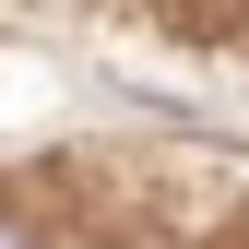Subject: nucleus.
Returning <instances> with one entry per match:
<instances>
[{
    "label": "nucleus",
    "mask_w": 249,
    "mask_h": 249,
    "mask_svg": "<svg viewBox=\"0 0 249 249\" xmlns=\"http://www.w3.org/2000/svg\"><path fill=\"white\" fill-rule=\"evenodd\" d=\"M0 249H36V237H24V226H12V213H0Z\"/></svg>",
    "instance_id": "nucleus-1"
}]
</instances>
